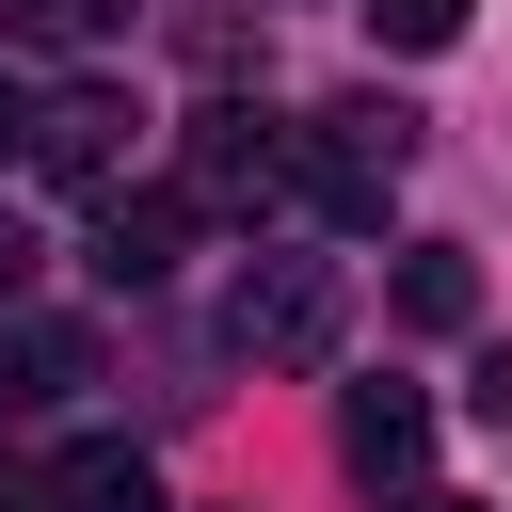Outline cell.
<instances>
[{
	"label": "cell",
	"instance_id": "obj_4",
	"mask_svg": "<svg viewBox=\"0 0 512 512\" xmlns=\"http://www.w3.org/2000/svg\"><path fill=\"white\" fill-rule=\"evenodd\" d=\"M192 208H272L288 192V144L256 128V112H192V176H176Z\"/></svg>",
	"mask_w": 512,
	"mask_h": 512
},
{
	"label": "cell",
	"instance_id": "obj_1",
	"mask_svg": "<svg viewBox=\"0 0 512 512\" xmlns=\"http://www.w3.org/2000/svg\"><path fill=\"white\" fill-rule=\"evenodd\" d=\"M400 160H416V112H384V96H336V112H304V144H288V192H304L320 224H384Z\"/></svg>",
	"mask_w": 512,
	"mask_h": 512
},
{
	"label": "cell",
	"instance_id": "obj_2",
	"mask_svg": "<svg viewBox=\"0 0 512 512\" xmlns=\"http://www.w3.org/2000/svg\"><path fill=\"white\" fill-rule=\"evenodd\" d=\"M224 336L272 352V368H320V352H336V256H256L240 304H224Z\"/></svg>",
	"mask_w": 512,
	"mask_h": 512
},
{
	"label": "cell",
	"instance_id": "obj_5",
	"mask_svg": "<svg viewBox=\"0 0 512 512\" xmlns=\"http://www.w3.org/2000/svg\"><path fill=\"white\" fill-rule=\"evenodd\" d=\"M176 240H192V192H176V176H160V192H112V208H96V288H160Z\"/></svg>",
	"mask_w": 512,
	"mask_h": 512
},
{
	"label": "cell",
	"instance_id": "obj_9",
	"mask_svg": "<svg viewBox=\"0 0 512 512\" xmlns=\"http://www.w3.org/2000/svg\"><path fill=\"white\" fill-rule=\"evenodd\" d=\"M64 512H160V480L128 448H64Z\"/></svg>",
	"mask_w": 512,
	"mask_h": 512
},
{
	"label": "cell",
	"instance_id": "obj_14",
	"mask_svg": "<svg viewBox=\"0 0 512 512\" xmlns=\"http://www.w3.org/2000/svg\"><path fill=\"white\" fill-rule=\"evenodd\" d=\"M416 512H464V496H416Z\"/></svg>",
	"mask_w": 512,
	"mask_h": 512
},
{
	"label": "cell",
	"instance_id": "obj_3",
	"mask_svg": "<svg viewBox=\"0 0 512 512\" xmlns=\"http://www.w3.org/2000/svg\"><path fill=\"white\" fill-rule=\"evenodd\" d=\"M128 128H144V112H128L112 80H80V96H48V112H32V144H16V160H32V176L112 192V176H128Z\"/></svg>",
	"mask_w": 512,
	"mask_h": 512
},
{
	"label": "cell",
	"instance_id": "obj_13",
	"mask_svg": "<svg viewBox=\"0 0 512 512\" xmlns=\"http://www.w3.org/2000/svg\"><path fill=\"white\" fill-rule=\"evenodd\" d=\"M16 144H32V112H16V96H0V160H16Z\"/></svg>",
	"mask_w": 512,
	"mask_h": 512
},
{
	"label": "cell",
	"instance_id": "obj_15",
	"mask_svg": "<svg viewBox=\"0 0 512 512\" xmlns=\"http://www.w3.org/2000/svg\"><path fill=\"white\" fill-rule=\"evenodd\" d=\"M0 288H16V240H0Z\"/></svg>",
	"mask_w": 512,
	"mask_h": 512
},
{
	"label": "cell",
	"instance_id": "obj_11",
	"mask_svg": "<svg viewBox=\"0 0 512 512\" xmlns=\"http://www.w3.org/2000/svg\"><path fill=\"white\" fill-rule=\"evenodd\" d=\"M368 32H384V48H448V32H464V0H368Z\"/></svg>",
	"mask_w": 512,
	"mask_h": 512
},
{
	"label": "cell",
	"instance_id": "obj_10",
	"mask_svg": "<svg viewBox=\"0 0 512 512\" xmlns=\"http://www.w3.org/2000/svg\"><path fill=\"white\" fill-rule=\"evenodd\" d=\"M112 16H128V0H0V32H16V48H96Z\"/></svg>",
	"mask_w": 512,
	"mask_h": 512
},
{
	"label": "cell",
	"instance_id": "obj_7",
	"mask_svg": "<svg viewBox=\"0 0 512 512\" xmlns=\"http://www.w3.org/2000/svg\"><path fill=\"white\" fill-rule=\"evenodd\" d=\"M400 320H416V336H464V320H480V272H464V240H416V256H400Z\"/></svg>",
	"mask_w": 512,
	"mask_h": 512
},
{
	"label": "cell",
	"instance_id": "obj_6",
	"mask_svg": "<svg viewBox=\"0 0 512 512\" xmlns=\"http://www.w3.org/2000/svg\"><path fill=\"white\" fill-rule=\"evenodd\" d=\"M336 448H352L368 480H400V464H432V400H416V384H352V400H336Z\"/></svg>",
	"mask_w": 512,
	"mask_h": 512
},
{
	"label": "cell",
	"instance_id": "obj_12",
	"mask_svg": "<svg viewBox=\"0 0 512 512\" xmlns=\"http://www.w3.org/2000/svg\"><path fill=\"white\" fill-rule=\"evenodd\" d=\"M0 512H64V464H0Z\"/></svg>",
	"mask_w": 512,
	"mask_h": 512
},
{
	"label": "cell",
	"instance_id": "obj_8",
	"mask_svg": "<svg viewBox=\"0 0 512 512\" xmlns=\"http://www.w3.org/2000/svg\"><path fill=\"white\" fill-rule=\"evenodd\" d=\"M48 384H80V336H48V320H0V416H16V400H48Z\"/></svg>",
	"mask_w": 512,
	"mask_h": 512
}]
</instances>
